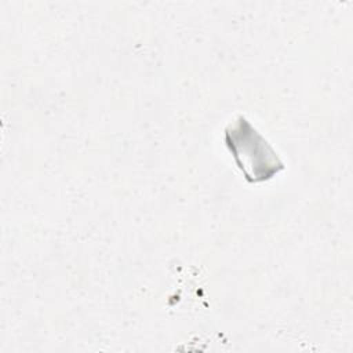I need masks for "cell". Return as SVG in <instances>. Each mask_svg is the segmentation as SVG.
<instances>
[{"label": "cell", "instance_id": "1", "mask_svg": "<svg viewBox=\"0 0 353 353\" xmlns=\"http://www.w3.org/2000/svg\"><path fill=\"white\" fill-rule=\"evenodd\" d=\"M226 142L245 178L258 182L270 178L283 168V163L265 139L244 119L226 130Z\"/></svg>", "mask_w": 353, "mask_h": 353}]
</instances>
